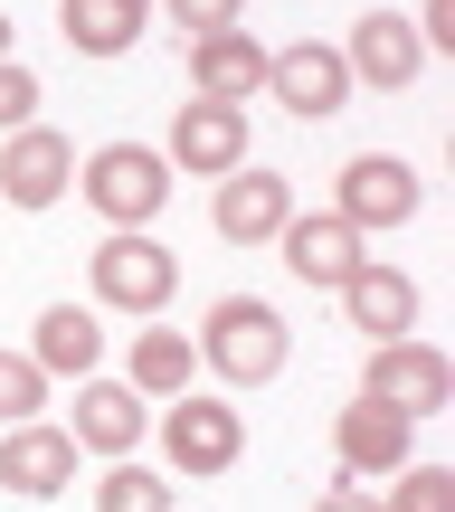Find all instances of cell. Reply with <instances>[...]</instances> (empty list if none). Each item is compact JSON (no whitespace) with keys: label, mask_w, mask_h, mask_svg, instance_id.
<instances>
[{"label":"cell","mask_w":455,"mask_h":512,"mask_svg":"<svg viewBox=\"0 0 455 512\" xmlns=\"http://www.w3.org/2000/svg\"><path fill=\"white\" fill-rule=\"evenodd\" d=\"M380 512H455V465H399L380 484Z\"/></svg>","instance_id":"44dd1931"},{"label":"cell","mask_w":455,"mask_h":512,"mask_svg":"<svg viewBox=\"0 0 455 512\" xmlns=\"http://www.w3.org/2000/svg\"><path fill=\"white\" fill-rule=\"evenodd\" d=\"M342 313L370 342H399V332H418V285H408L399 266H380V256H361V275L342 285Z\"/></svg>","instance_id":"e0dca14e"},{"label":"cell","mask_w":455,"mask_h":512,"mask_svg":"<svg viewBox=\"0 0 455 512\" xmlns=\"http://www.w3.org/2000/svg\"><path fill=\"white\" fill-rule=\"evenodd\" d=\"M57 29L76 57H124L152 29V0H57Z\"/></svg>","instance_id":"d6986e66"},{"label":"cell","mask_w":455,"mask_h":512,"mask_svg":"<svg viewBox=\"0 0 455 512\" xmlns=\"http://www.w3.org/2000/svg\"><path fill=\"white\" fill-rule=\"evenodd\" d=\"M408 29H418V48H455V0H427Z\"/></svg>","instance_id":"484cf974"},{"label":"cell","mask_w":455,"mask_h":512,"mask_svg":"<svg viewBox=\"0 0 455 512\" xmlns=\"http://www.w3.org/2000/svg\"><path fill=\"white\" fill-rule=\"evenodd\" d=\"M361 399H380V408H399V418H446L455 408V361L437 342H418V332H399V342H370V361H361Z\"/></svg>","instance_id":"277c9868"},{"label":"cell","mask_w":455,"mask_h":512,"mask_svg":"<svg viewBox=\"0 0 455 512\" xmlns=\"http://www.w3.org/2000/svg\"><path fill=\"white\" fill-rule=\"evenodd\" d=\"M162 456H171V475H228V465L247 456V418H237L228 399L181 389V399L162 408Z\"/></svg>","instance_id":"8992f818"},{"label":"cell","mask_w":455,"mask_h":512,"mask_svg":"<svg viewBox=\"0 0 455 512\" xmlns=\"http://www.w3.org/2000/svg\"><path fill=\"white\" fill-rule=\"evenodd\" d=\"M171 19H181L190 38H209V29H237V19H247V0H162Z\"/></svg>","instance_id":"d4e9b609"},{"label":"cell","mask_w":455,"mask_h":512,"mask_svg":"<svg viewBox=\"0 0 455 512\" xmlns=\"http://www.w3.org/2000/svg\"><path fill=\"white\" fill-rule=\"evenodd\" d=\"M86 285L105 313H133V323H162L171 294H181V256H171L152 228H114L105 247L86 256Z\"/></svg>","instance_id":"7a4b0ae2"},{"label":"cell","mask_w":455,"mask_h":512,"mask_svg":"<svg viewBox=\"0 0 455 512\" xmlns=\"http://www.w3.org/2000/svg\"><path fill=\"white\" fill-rule=\"evenodd\" d=\"M0 57H10V10H0Z\"/></svg>","instance_id":"83f0119b"},{"label":"cell","mask_w":455,"mask_h":512,"mask_svg":"<svg viewBox=\"0 0 455 512\" xmlns=\"http://www.w3.org/2000/svg\"><path fill=\"white\" fill-rule=\"evenodd\" d=\"M313 512H380V484H361V475H342V484H332V494L313 503Z\"/></svg>","instance_id":"4316f807"},{"label":"cell","mask_w":455,"mask_h":512,"mask_svg":"<svg viewBox=\"0 0 455 512\" xmlns=\"http://www.w3.org/2000/svg\"><path fill=\"white\" fill-rule=\"evenodd\" d=\"M162 162L171 171H200V181H228V171L247 162V114H237V105H209V95H200V105H181V114H171V152H162Z\"/></svg>","instance_id":"4fadbf2b"},{"label":"cell","mask_w":455,"mask_h":512,"mask_svg":"<svg viewBox=\"0 0 455 512\" xmlns=\"http://www.w3.org/2000/svg\"><path fill=\"white\" fill-rule=\"evenodd\" d=\"M76 190V143L48 124H19L10 143H0V200L10 209H57Z\"/></svg>","instance_id":"30bf717a"},{"label":"cell","mask_w":455,"mask_h":512,"mask_svg":"<svg viewBox=\"0 0 455 512\" xmlns=\"http://www.w3.org/2000/svg\"><path fill=\"white\" fill-rule=\"evenodd\" d=\"M427 200L418 162H399V152H351L342 162V190H332V219H351L361 238H380V228H408Z\"/></svg>","instance_id":"5b68a950"},{"label":"cell","mask_w":455,"mask_h":512,"mask_svg":"<svg viewBox=\"0 0 455 512\" xmlns=\"http://www.w3.org/2000/svg\"><path fill=\"white\" fill-rule=\"evenodd\" d=\"M342 67H351V86H380V95H399V86H418L427 48H418V29H408L399 10H370L361 29H351Z\"/></svg>","instance_id":"9a60e30c"},{"label":"cell","mask_w":455,"mask_h":512,"mask_svg":"<svg viewBox=\"0 0 455 512\" xmlns=\"http://www.w3.org/2000/svg\"><path fill=\"white\" fill-rule=\"evenodd\" d=\"M275 256H285V275H294V285H323V294H342L351 275H361L370 238H361L351 219H332V209H294V219L275 228Z\"/></svg>","instance_id":"52a82bcc"},{"label":"cell","mask_w":455,"mask_h":512,"mask_svg":"<svg viewBox=\"0 0 455 512\" xmlns=\"http://www.w3.org/2000/svg\"><path fill=\"white\" fill-rule=\"evenodd\" d=\"M76 190H86L95 219H114V228H152V219L171 209V162H162L152 143H105V152H86Z\"/></svg>","instance_id":"3957f363"},{"label":"cell","mask_w":455,"mask_h":512,"mask_svg":"<svg viewBox=\"0 0 455 512\" xmlns=\"http://www.w3.org/2000/svg\"><path fill=\"white\" fill-rule=\"evenodd\" d=\"M332 456H342V475L389 484L399 465H418V418H399V408H380V399H351L342 418H332Z\"/></svg>","instance_id":"9c48e42d"},{"label":"cell","mask_w":455,"mask_h":512,"mask_svg":"<svg viewBox=\"0 0 455 512\" xmlns=\"http://www.w3.org/2000/svg\"><path fill=\"white\" fill-rule=\"evenodd\" d=\"M38 114V76L19 67V57H0V133H19Z\"/></svg>","instance_id":"cb8c5ba5"},{"label":"cell","mask_w":455,"mask_h":512,"mask_svg":"<svg viewBox=\"0 0 455 512\" xmlns=\"http://www.w3.org/2000/svg\"><path fill=\"white\" fill-rule=\"evenodd\" d=\"M29 361L48 370V380H95V361H105V323H95L86 304H48L29 332Z\"/></svg>","instance_id":"ac0fdd59"},{"label":"cell","mask_w":455,"mask_h":512,"mask_svg":"<svg viewBox=\"0 0 455 512\" xmlns=\"http://www.w3.org/2000/svg\"><path fill=\"white\" fill-rule=\"evenodd\" d=\"M38 408H48V370H38L29 351H0V427L38 418Z\"/></svg>","instance_id":"603a6c76"},{"label":"cell","mask_w":455,"mask_h":512,"mask_svg":"<svg viewBox=\"0 0 455 512\" xmlns=\"http://www.w3.org/2000/svg\"><path fill=\"white\" fill-rule=\"evenodd\" d=\"M143 427H152V408H143V389H124V380H76V456H133L143 446Z\"/></svg>","instance_id":"5bb4252c"},{"label":"cell","mask_w":455,"mask_h":512,"mask_svg":"<svg viewBox=\"0 0 455 512\" xmlns=\"http://www.w3.org/2000/svg\"><path fill=\"white\" fill-rule=\"evenodd\" d=\"M266 95L294 114V124H323V114L351 105V67H342V48H323V38H294V48H266Z\"/></svg>","instance_id":"ba28073f"},{"label":"cell","mask_w":455,"mask_h":512,"mask_svg":"<svg viewBox=\"0 0 455 512\" xmlns=\"http://www.w3.org/2000/svg\"><path fill=\"white\" fill-rule=\"evenodd\" d=\"M190 342H200V370H219L228 389H266L275 370L294 361V332H285V313H275L266 294H219Z\"/></svg>","instance_id":"6da1fadb"},{"label":"cell","mask_w":455,"mask_h":512,"mask_svg":"<svg viewBox=\"0 0 455 512\" xmlns=\"http://www.w3.org/2000/svg\"><path fill=\"white\" fill-rule=\"evenodd\" d=\"M190 86H200L209 105H247V95H266V48H256V29L190 38Z\"/></svg>","instance_id":"2e32d148"},{"label":"cell","mask_w":455,"mask_h":512,"mask_svg":"<svg viewBox=\"0 0 455 512\" xmlns=\"http://www.w3.org/2000/svg\"><path fill=\"white\" fill-rule=\"evenodd\" d=\"M200 380V342L190 332H133V351H124V389H143V399H181V389Z\"/></svg>","instance_id":"ffe728a7"},{"label":"cell","mask_w":455,"mask_h":512,"mask_svg":"<svg viewBox=\"0 0 455 512\" xmlns=\"http://www.w3.org/2000/svg\"><path fill=\"white\" fill-rule=\"evenodd\" d=\"M0 484H10V494H29V503L67 494V484H76V437H67V427H48V418L0 427Z\"/></svg>","instance_id":"7c38bea8"},{"label":"cell","mask_w":455,"mask_h":512,"mask_svg":"<svg viewBox=\"0 0 455 512\" xmlns=\"http://www.w3.org/2000/svg\"><path fill=\"white\" fill-rule=\"evenodd\" d=\"M209 219H219L228 247H275V228L294 219V181H285V171L237 162L228 181H219V200H209Z\"/></svg>","instance_id":"8fae6325"},{"label":"cell","mask_w":455,"mask_h":512,"mask_svg":"<svg viewBox=\"0 0 455 512\" xmlns=\"http://www.w3.org/2000/svg\"><path fill=\"white\" fill-rule=\"evenodd\" d=\"M95 512H171V484H152L133 456H114L105 475H95Z\"/></svg>","instance_id":"7402d4cb"}]
</instances>
